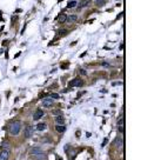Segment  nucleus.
<instances>
[{
	"instance_id": "obj_19",
	"label": "nucleus",
	"mask_w": 141,
	"mask_h": 160,
	"mask_svg": "<svg viewBox=\"0 0 141 160\" xmlns=\"http://www.w3.org/2000/svg\"><path fill=\"white\" fill-rule=\"evenodd\" d=\"M61 113H62V112H61V111H59V110H58V111H54V113H53V114H54V115H60V114H61Z\"/></svg>"
},
{
	"instance_id": "obj_8",
	"label": "nucleus",
	"mask_w": 141,
	"mask_h": 160,
	"mask_svg": "<svg viewBox=\"0 0 141 160\" xmlns=\"http://www.w3.org/2000/svg\"><path fill=\"white\" fill-rule=\"evenodd\" d=\"M29 153H31L32 155H34V154H39V153H42V150H41L40 147H33V148H31Z\"/></svg>"
},
{
	"instance_id": "obj_12",
	"label": "nucleus",
	"mask_w": 141,
	"mask_h": 160,
	"mask_svg": "<svg viewBox=\"0 0 141 160\" xmlns=\"http://www.w3.org/2000/svg\"><path fill=\"white\" fill-rule=\"evenodd\" d=\"M67 19H68L69 23H75V21H77V19H78V17L75 15V14H72V15H69Z\"/></svg>"
},
{
	"instance_id": "obj_15",
	"label": "nucleus",
	"mask_w": 141,
	"mask_h": 160,
	"mask_svg": "<svg viewBox=\"0 0 141 160\" xmlns=\"http://www.w3.org/2000/svg\"><path fill=\"white\" fill-rule=\"evenodd\" d=\"M88 4H90V0H86L85 3H82L81 5H79V9H81V8H82V7H85V6H87Z\"/></svg>"
},
{
	"instance_id": "obj_16",
	"label": "nucleus",
	"mask_w": 141,
	"mask_h": 160,
	"mask_svg": "<svg viewBox=\"0 0 141 160\" xmlns=\"http://www.w3.org/2000/svg\"><path fill=\"white\" fill-rule=\"evenodd\" d=\"M95 4H96L98 6H102V5L105 4V1H104V0H96Z\"/></svg>"
},
{
	"instance_id": "obj_14",
	"label": "nucleus",
	"mask_w": 141,
	"mask_h": 160,
	"mask_svg": "<svg viewBox=\"0 0 141 160\" xmlns=\"http://www.w3.org/2000/svg\"><path fill=\"white\" fill-rule=\"evenodd\" d=\"M66 19H67V17H66V15L61 14V15H60V18H59V21H60V23H65V21H66Z\"/></svg>"
},
{
	"instance_id": "obj_3",
	"label": "nucleus",
	"mask_w": 141,
	"mask_h": 160,
	"mask_svg": "<svg viewBox=\"0 0 141 160\" xmlns=\"http://www.w3.org/2000/svg\"><path fill=\"white\" fill-rule=\"evenodd\" d=\"M53 104H54V99L51 98V97H49V98H45L44 101H42V106H44V107H46V108L52 107Z\"/></svg>"
},
{
	"instance_id": "obj_13",
	"label": "nucleus",
	"mask_w": 141,
	"mask_h": 160,
	"mask_svg": "<svg viewBox=\"0 0 141 160\" xmlns=\"http://www.w3.org/2000/svg\"><path fill=\"white\" fill-rule=\"evenodd\" d=\"M115 145H118V146L122 145V139H121V138H116V139H115Z\"/></svg>"
},
{
	"instance_id": "obj_1",
	"label": "nucleus",
	"mask_w": 141,
	"mask_h": 160,
	"mask_svg": "<svg viewBox=\"0 0 141 160\" xmlns=\"http://www.w3.org/2000/svg\"><path fill=\"white\" fill-rule=\"evenodd\" d=\"M20 130H21V123L20 121H14L9 126V133L12 135H18L20 133Z\"/></svg>"
},
{
	"instance_id": "obj_4",
	"label": "nucleus",
	"mask_w": 141,
	"mask_h": 160,
	"mask_svg": "<svg viewBox=\"0 0 141 160\" xmlns=\"http://www.w3.org/2000/svg\"><path fill=\"white\" fill-rule=\"evenodd\" d=\"M33 131H34V127L33 126H31V125H28L26 129H25V133H24V135H25V138H29L32 134H33Z\"/></svg>"
},
{
	"instance_id": "obj_17",
	"label": "nucleus",
	"mask_w": 141,
	"mask_h": 160,
	"mask_svg": "<svg viewBox=\"0 0 141 160\" xmlns=\"http://www.w3.org/2000/svg\"><path fill=\"white\" fill-rule=\"evenodd\" d=\"M49 97H51V98H53V99H59V95H58V94H55V93L49 94Z\"/></svg>"
},
{
	"instance_id": "obj_7",
	"label": "nucleus",
	"mask_w": 141,
	"mask_h": 160,
	"mask_svg": "<svg viewBox=\"0 0 141 160\" xmlns=\"http://www.w3.org/2000/svg\"><path fill=\"white\" fill-rule=\"evenodd\" d=\"M82 80H80V79H74V80H72V81H69V86H82Z\"/></svg>"
},
{
	"instance_id": "obj_5",
	"label": "nucleus",
	"mask_w": 141,
	"mask_h": 160,
	"mask_svg": "<svg viewBox=\"0 0 141 160\" xmlns=\"http://www.w3.org/2000/svg\"><path fill=\"white\" fill-rule=\"evenodd\" d=\"M118 129L121 133H124V131H125V120H124L122 115H121V118L118 120Z\"/></svg>"
},
{
	"instance_id": "obj_18",
	"label": "nucleus",
	"mask_w": 141,
	"mask_h": 160,
	"mask_svg": "<svg viewBox=\"0 0 141 160\" xmlns=\"http://www.w3.org/2000/svg\"><path fill=\"white\" fill-rule=\"evenodd\" d=\"M74 6H77V1H72L68 4V7H74Z\"/></svg>"
},
{
	"instance_id": "obj_11",
	"label": "nucleus",
	"mask_w": 141,
	"mask_h": 160,
	"mask_svg": "<svg viewBox=\"0 0 141 160\" xmlns=\"http://www.w3.org/2000/svg\"><path fill=\"white\" fill-rule=\"evenodd\" d=\"M55 130H57V132H59V133H63L65 131H66V127H65L63 125H57Z\"/></svg>"
},
{
	"instance_id": "obj_6",
	"label": "nucleus",
	"mask_w": 141,
	"mask_h": 160,
	"mask_svg": "<svg viewBox=\"0 0 141 160\" xmlns=\"http://www.w3.org/2000/svg\"><path fill=\"white\" fill-rule=\"evenodd\" d=\"M44 114L45 113H44V111H42V110H40V108L37 110L35 113L33 114V120H39L40 118H42V116H44Z\"/></svg>"
},
{
	"instance_id": "obj_9",
	"label": "nucleus",
	"mask_w": 141,
	"mask_h": 160,
	"mask_svg": "<svg viewBox=\"0 0 141 160\" xmlns=\"http://www.w3.org/2000/svg\"><path fill=\"white\" fill-rule=\"evenodd\" d=\"M55 123H57L58 125H63V123H65V119H63V116H62L61 114L55 116Z\"/></svg>"
},
{
	"instance_id": "obj_2",
	"label": "nucleus",
	"mask_w": 141,
	"mask_h": 160,
	"mask_svg": "<svg viewBox=\"0 0 141 160\" xmlns=\"http://www.w3.org/2000/svg\"><path fill=\"white\" fill-rule=\"evenodd\" d=\"M8 157H9V148L3 147L1 150H0V160H7Z\"/></svg>"
},
{
	"instance_id": "obj_10",
	"label": "nucleus",
	"mask_w": 141,
	"mask_h": 160,
	"mask_svg": "<svg viewBox=\"0 0 141 160\" xmlns=\"http://www.w3.org/2000/svg\"><path fill=\"white\" fill-rule=\"evenodd\" d=\"M46 127H47L46 123H40V124L37 125V130H38V131H44V130L46 129Z\"/></svg>"
}]
</instances>
